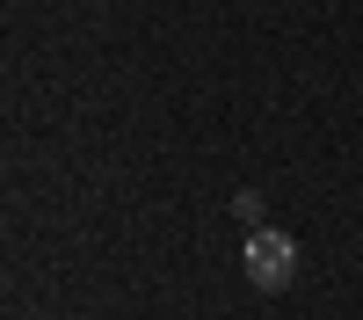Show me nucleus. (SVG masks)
<instances>
[{"label": "nucleus", "instance_id": "obj_1", "mask_svg": "<svg viewBox=\"0 0 363 320\" xmlns=\"http://www.w3.org/2000/svg\"><path fill=\"white\" fill-rule=\"evenodd\" d=\"M240 262H247V284H255V291H284V284L298 277V241H291L284 226H255Z\"/></svg>", "mask_w": 363, "mask_h": 320}]
</instances>
